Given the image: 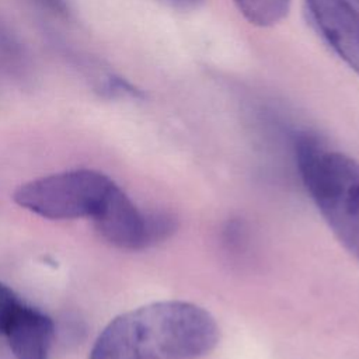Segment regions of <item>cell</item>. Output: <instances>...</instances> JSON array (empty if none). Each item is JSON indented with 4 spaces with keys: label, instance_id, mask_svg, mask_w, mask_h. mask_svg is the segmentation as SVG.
I'll list each match as a JSON object with an SVG mask.
<instances>
[{
    "label": "cell",
    "instance_id": "1",
    "mask_svg": "<svg viewBox=\"0 0 359 359\" xmlns=\"http://www.w3.org/2000/svg\"><path fill=\"white\" fill-rule=\"evenodd\" d=\"M219 325L203 307L156 302L115 317L98 335L90 359H199L219 342Z\"/></svg>",
    "mask_w": 359,
    "mask_h": 359
},
{
    "label": "cell",
    "instance_id": "2",
    "mask_svg": "<svg viewBox=\"0 0 359 359\" xmlns=\"http://www.w3.org/2000/svg\"><path fill=\"white\" fill-rule=\"evenodd\" d=\"M297 167L318 212L341 241L359 259V161L300 135Z\"/></svg>",
    "mask_w": 359,
    "mask_h": 359
},
{
    "label": "cell",
    "instance_id": "3",
    "mask_svg": "<svg viewBox=\"0 0 359 359\" xmlns=\"http://www.w3.org/2000/svg\"><path fill=\"white\" fill-rule=\"evenodd\" d=\"M116 184L94 170H72L18 187L15 203L46 219L95 217Z\"/></svg>",
    "mask_w": 359,
    "mask_h": 359
},
{
    "label": "cell",
    "instance_id": "4",
    "mask_svg": "<svg viewBox=\"0 0 359 359\" xmlns=\"http://www.w3.org/2000/svg\"><path fill=\"white\" fill-rule=\"evenodd\" d=\"M98 233L122 250H143L165 240L175 230L172 216L143 212L116 185L94 217Z\"/></svg>",
    "mask_w": 359,
    "mask_h": 359
},
{
    "label": "cell",
    "instance_id": "5",
    "mask_svg": "<svg viewBox=\"0 0 359 359\" xmlns=\"http://www.w3.org/2000/svg\"><path fill=\"white\" fill-rule=\"evenodd\" d=\"M303 13L321 41L359 74V0H303Z\"/></svg>",
    "mask_w": 359,
    "mask_h": 359
},
{
    "label": "cell",
    "instance_id": "6",
    "mask_svg": "<svg viewBox=\"0 0 359 359\" xmlns=\"http://www.w3.org/2000/svg\"><path fill=\"white\" fill-rule=\"evenodd\" d=\"M3 335L15 359H49L55 325L45 313L22 303Z\"/></svg>",
    "mask_w": 359,
    "mask_h": 359
},
{
    "label": "cell",
    "instance_id": "7",
    "mask_svg": "<svg viewBox=\"0 0 359 359\" xmlns=\"http://www.w3.org/2000/svg\"><path fill=\"white\" fill-rule=\"evenodd\" d=\"M31 70L32 63L24 42L0 15V72L15 80H25Z\"/></svg>",
    "mask_w": 359,
    "mask_h": 359
},
{
    "label": "cell",
    "instance_id": "8",
    "mask_svg": "<svg viewBox=\"0 0 359 359\" xmlns=\"http://www.w3.org/2000/svg\"><path fill=\"white\" fill-rule=\"evenodd\" d=\"M244 18L257 27H272L289 13L292 0H233Z\"/></svg>",
    "mask_w": 359,
    "mask_h": 359
},
{
    "label": "cell",
    "instance_id": "9",
    "mask_svg": "<svg viewBox=\"0 0 359 359\" xmlns=\"http://www.w3.org/2000/svg\"><path fill=\"white\" fill-rule=\"evenodd\" d=\"M22 302L11 287L0 282V334H4Z\"/></svg>",
    "mask_w": 359,
    "mask_h": 359
},
{
    "label": "cell",
    "instance_id": "10",
    "mask_svg": "<svg viewBox=\"0 0 359 359\" xmlns=\"http://www.w3.org/2000/svg\"><path fill=\"white\" fill-rule=\"evenodd\" d=\"M32 1L52 14L66 15L69 13V6L66 0H32Z\"/></svg>",
    "mask_w": 359,
    "mask_h": 359
},
{
    "label": "cell",
    "instance_id": "11",
    "mask_svg": "<svg viewBox=\"0 0 359 359\" xmlns=\"http://www.w3.org/2000/svg\"><path fill=\"white\" fill-rule=\"evenodd\" d=\"M161 4H165L171 8H177L181 11H189L198 8L205 0H156Z\"/></svg>",
    "mask_w": 359,
    "mask_h": 359
}]
</instances>
